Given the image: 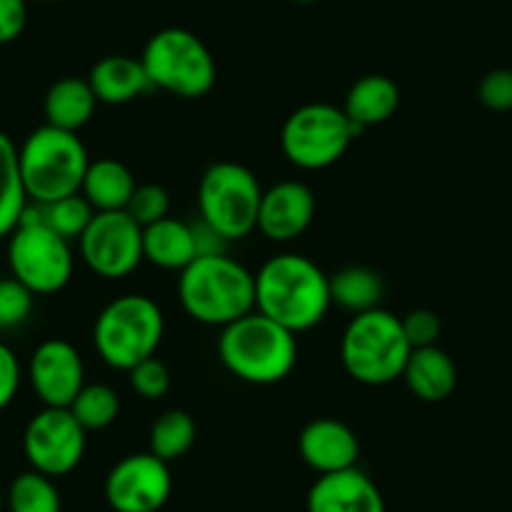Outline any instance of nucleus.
I'll list each match as a JSON object with an SVG mask.
<instances>
[{
  "label": "nucleus",
  "mask_w": 512,
  "mask_h": 512,
  "mask_svg": "<svg viewBox=\"0 0 512 512\" xmlns=\"http://www.w3.org/2000/svg\"><path fill=\"white\" fill-rule=\"evenodd\" d=\"M256 312L292 334L322 324L332 307L329 274L302 254H277L254 274Z\"/></svg>",
  "instance_id": "1"
},
{
  "label": "nucleus",
  "mask_w": 512,
  "mask_h": 512,
  "mask_svg": "<svg viewBox=\"0 0 512 512\" xmlns=\"http://www.w3.org/2000/svg\"><path fill=\"white\" fill-rule=\"evenodd\" d=\"M216 352L231 377L256 387H269L292 374L299 347L297 334L254 309L221 329Z\"/></svg>",
  "instance_id": "2"
},
{
  "label": "nucleus",
  "mask_w": 512,
  "mask_h": 512,
  "mask_svg": "<svg viewBox=\"0 0 512 512\" xmlns=\"http://www.w3.org/2000/svg\"><path fill=\"white\" fill-rule=\"evenodd\" d=\"M179 302L194 322L224 329L254 312V274L226 254L196 256L179 274Z\"/></svg>",
  "instance_id": "3"
},
{
  "label": "nucleus",
  "mask_w": 512,
  "mask_h": 512,
  "mask_svg": "<svg viewBox=\"0 0 512 512\" xmlns=\"http://www.w3.org/2000/svg\"><path fill=\"white\" fill-rule=\"evenodd\" d=\"M23 186L36 204H53L66 196L81 194L86 176L88 151L78 134L43 123L18 146Z\"/></svg>",
  "instance_id": "4"
},
{
  "label": "nucleus",
  "mask_w": 512,
  "mask_h": 512,
  "mask_svg": "<svg viewBox=\"0 0 512 512\" xmlns=\"http://www.w3.org/2000/svg\"><path fill=\"white\" fill-rule=\"evenodd\" d=\"M164 312L146 294H123L101 309L93 324V347L111 369L128 372L156 357L164 339Z\"/></svg>",
  "instance_id": "5"
},
{
  "label": "nucleus",
  "mask_w": 512,
  "mask_h": 512,
  "mask_svg": "<svg viewBox=\"0 0 512 512\" xmlns=\"http://www.w3.org/2000/svg\"><path fill=\"white\" fill-rule=\"evenodd\" d=\"M410 352L400 317L382 307L349 319L339 344L347 374L367 387H384L402 379Z\"/></svg>",
  "instance_id": "6"
},
{
  "label": "nucleus",
  "mask_w": 512,
  "mask_h": 512,
  "mask_svg": "<svg viewBox=\"0 0 512 512\" xmlns=\"http://www.w3.org/2000/svg\"><path fill=\"white\" fill-rule=\"evenodd\" d=\"M151 86L171 96L204 98L216 86V61L206 43L186 28L154 33L141 53Z\"/></svg>",
  "instance_id": "7"
},
{
  "label": "nucleus",
  "mask_w": 512,
  "mask_h": 512,
  "mask_svg": "<svg viewBox=\"0 0 512 512\" xmlns=\"http://www.w3.org/2000/svg\"><path fill=\"white\" fill-rule=\"evenodd\" d=\"M264 189L246 166L219 161L209 166L199 184V214L221 239L239 241L256 229Z\"/></svg>",
  "instance_id": "8"
},
{
  "label": "nucleus",
  "mask_w": 512,
  "mask_h": 512,
  "mask_svg": "<svg viewBox=\"0 0 512 512\" xmlns=\"http://www.w3.org/2000/svg\"><path fill=\"white\" fill-rule=\"evenodd\" d=\"M8 264L13 277L33 294H56L73 277L71 241L48 229L36 206H28L8 236Z\"/></svg>",
  "instance_id": "9"
},
{
  "label": "nucleus",
  "mask_w": 512,
  "mask_h": 512,
  "mask_svg": "<svg viewBox=\"0 0 512 512\" xmlns=\"http://www.w3.org/2000/svg\"><path fill=\"white\" fill-rule=\"evenodd\" d=\"M362 134L347 113L329 103H307L284 121L282 151L289 164L304 171L329 169Z\"/></svg>",
  "instance_id": "10"
},
{
  "label": "nucleus",
  "mask_w": 512,
  "mask_h": 512,
  "mask_svg": "<svg viewBox=\"0 0 512 512\" xmlns=\"http://www.w3.org/2000/svg\"><path fill=\"white\" fill-rule=\"evenodd\" d=\"M78 251L96 277L123 279L144 262V229L126 211H101L78 239Z\"/></svg>",
  "instance_id": "11"
},
{
  "label": "nucleus",
  "mask_w": 512,
  "mask_h": 512,
  "mask_svg": "<svg viewBox=\"0 0 512 512\" xmlns=\"http://www.w3.org/2000/svg\"><path fill=\"white\" fill-rule=\"evenodd\" d=\"M23 452L31 470L63 477L76 470L86 452V430L68 407H43L23 432Z\"/></svg>",
  "instance_id": "12"
},
{
  "label": "nucleus",
  "mask_w": 512,
  "mask_h": 512,
  "mask_svg": "<svg viewBox=\"0 0 512 512\" xmlns=\"http://www.w3.org/2000/svg\"><path fill=\"white\" fill-rule=\"evenodd\" d=\"M171 487L169 462L151 452H136L111 467L103 492L116 512H161L169 502Z\"/></svg>",
  "instance_id": "13"
},
{
  "label": "nucleus",
  "mask_w": 512,
  "mask_h": 512,
  "mask_svg": "<svg viewBox=\"0 0 512 512\" xmlns=\"http://www.w3.org/2000/svg\"><path fill=\"white\" fill-rule=\"evenodd\" d=\"M28 379L43 407H71L86 384L81 352L66 339H46L31 354Z\"/></svg>",
  "instance_id": "14"
},
{
  "label": "nucleus",
  "mask_w": 512,
  "mask_h": 512,
  "mask_svg": "<svg viewBox=\"0 0 512 512\" xmlns=\"http://www.w3.org/2000/svg\"><path fill=\"white\" fill-rule=\"evenodd\" d=\"M314 214H317V199L312 189L302 181H282L269 186L262 194L256 229L269 241L287 244L299 239L312 226Z\"/></svg>",
  "instance_id": "15"
},
{
  "label": "nucleus",
  "mask_w": 512,
  "mask_h": 512,
  "mask_svg": "<svg viewBox=\"0 0 512 512\" xmlns=\"http://www.w3.org/2000/svg\"><path fill=\"white\" fill-rule=\"evenodd\" d=\"M297 447L302 460L317 475L349 470V467H357L359 460V440L352 427L332 417H319L309 422L299 435Z\"/></svg>",
  "instance_id": "16"
},
{
  "label": "nucleus",
  "mask_w": 512,
  "mask_h": 512,
  "mask_svg": "<svg viewBox=\"0 0 512 512\" xmlns=\"http://www.w3.org/2000/svg\"><path fill=\"white\" fill-rule=\"evenodd\" d=\"M307 512H387L379 487L357 467L319 475L307 495Z\"/></svg>",
  "instance_id": "17"
},
{
  "label": "nucleus",
  "mask_w": 512,
  "mask_h": 512,
  "mask_svg": "<svg viewBox=\"0 0 512 512\" xmlns=\"http://www.w3.org/2000/svg\"><path fill=\"white\" fill-rule=\"evenodd\" d=\"M88 86L98 103L106 106H123V103L136 101L151 91V81L146 76V68L141 58L131 56H106L93 63L88 73Z\"/></svg>",
  "instance_id": "18"
},
{
  "label": "nucleus",
  "mask_w": 512,
  "mask_h": 512,
  "mask_svg": "<svg viewBox=\"0 0 512 512\" xmlns=\"http://www.w3.org/2000/svg\"><path fill=\"white\" fill-rule=\"evenodd\" d=\"M407 390L422 402H445L457 387V367L445 349L422 347L412 349L407 357L405 369H402Z\"/></svg>",
  "instance_id": "19"
},
{
  "label": "nucleus",
  "mask_w": 512,
  "mask_h": 512,
  "mask_svg": "<svg viewBox=\"0 0 512 512\" xmlns=\"http://www.w3.org/2000/svg\"><path fill=\"white\" fill-rule=\"evenodd\" d=\"M199 256L194 226L166 216L144 229V262L166 272H184Z\"/></svg>",
  "instance_id": "20"
},
{
  "label": "nucleus",
  "mask_w": 512,
  "mask_h": 512,
  "mask_svg": "<svg viewBox=\"0 0 512 512\" xmlns=\"http://www.w3.org/2000/svg\"><path fill=\"white\" fill-rule=\"evenodd\" d=\"M397 108H400V88H397V83L392 78L372 73V76H364L357 83H352L347 98H344L342 111L347 113V118L359 131H364L369 126L390 121Z\"/></svg>",
  "instance_id": "21"
},
{
  "label": "nucleus",
  "mask_w": 512,
  "mask_h": 512,
  "mask_svg": "<svg viewBox=\"0 0 512 512\" xmlns=\"http://www.w3.org/2000/svg\"><path fill=\"white\" fill-rule=\"evenodd\" d=\"M96 106L98 101L88 81L76 76L56 81L48 88L46 98H43V113H46L48 126L61 128V131H68V134H78L93 118Z\"/></svg>",
  "instance_id": "22"
},
{
  "label": "nucleus",
  "mask_w": 512,
  "mask_h": 512,
  "mask_svg": "<svg viewBox=\"0 0 512 512\" xmlns=\"http://www.w3.org/2000/svg\"><path fill=\"white\" fill-rule=\"evenodd\" d=\"M136 179L126 164L116 159L91 161L83 176L81 194L96 214L101 211H126L128 201L136 191Z\"/></svg>",
  "instance_id": "23"
},
{
  "label": "nucleus",
  "mask_w": 512,
  "mask_h": 512,
  "mask_svg": "<svg viewBox=\"0 0 512 512\" xmlns=\"http://www.w3.org/2000/svg\"><path fill=\"white\" fill-rule=\"evenodd\" d=\"M329 297H332V304L357 317V314L379 309L384 282L369 267H344L329 274Z\"/></svg>",
  "instance_id": "24"
},
{
  "label": "nucleus",
  "mask_w": 512,
  "mask_h": 512,
  "mask_svg": "<svg viewBox=\"0 0 512 512\" xmlns=\"http://www.w3.org/2000/svg\"><path fill=\"white\" fill-rule=\"evenodd\" d=\"M28 209V194L23 186L18 146L11 136L0 131V239H6L21 224Z\"/></svg>",
  "instance_id": "25"
},
{
  "label": "nucleus",
  "mask_w": 512,
  "mask_h": 512,
  "mask_svg": "<svg viewBox=\"0 0 512 512\" xmlns=\"http://www.w3.org/2000/svg\"><path fill=\"white\" fill-rule=\"evenodd\" d=\"M196 442V422L186 410H166L151 425L149 452L164 462L184 457Z\"/></svg>",
  "instance_id": "26"
},
{
  "label": "nucleus",
  "mask_w": 512,
  "mask_h": 512,
  "mask_svg": "<svg viewBox=\"0 0 512 512\" xmlns=\"http://www.w3.org/2000/svg\"><path fill=\"white\" fill-rule=\"evenodd\" d=\"M6 502L11 512H61V492L53 477L36 470L21 472L11 482Z\"/></svg>",
  "instance_id": "27"
},
{
  "label": "nucleus",
  "mask_w": 512,
  "mask_h": 512,
  "mask_svg": "<svg viewBox=\"0 0 512 512\" xmlns=\"http://www.w3.org/2000/svg\"><path fill=\"white\" fill-rule=\"evenodd\" d=\"M68 410H71V415L76 417L83 430L98 432L106 430L118 420L121 400H118L116 390H111L108 384H83V390L78 392Z\"/></svg>",
  "instance_id": "28"
},
{
  "label": "nucleus",
  "mask_w": 512,
  "mask_h": 512,
  "mask_svg": "<svg viewBox=\"0 0 512 512\" xmlns=\"http://www.w3.org/2000/svg\"><path fill=\"white\" fill-rule=\"evenodd\" d=\"M36 209L43 224L66 241L81 239L83 231L88 229V224L96 216V211H93V206L88 204L83 194L66 196V199H58L53 204H36Z\"/></svg>",
  "instance_id": "29"
},
{
  "label": "nucleus",
  "mask_w": 512,
  "mask_h": 512,
  "mask_svg": "<svg viewBox=\"0 0 512 512\" xmlns=\"http://www.w3.org/2000/svg\"><path fill=\"white\" fill-rule=\"evenodd\" d=\"M171 211V199H169V191L159 184H141L136 186L134 196L128 201L126 206V214L146 229V226L156 224V221L166 219Z\"/></svg>",
  "instance_id": "30"
},
{
  "label": "nucleus",
  "mask_w": 512,
  "mask_h": 512,
  "mask_svg": "<svg viewBox=\"0 0 512 512\" xmlns=\"http://www.w3.org/2000/svg\"><path fill=\"white\" fill-rule=\"evenodd\" d=\"M128 382H131V390L144 400H161L171 390V372L161 359L151 357L136 364L134 369H128Z\"/></svg>",
  "instance_id": "31"
},
{
  "label": "nucleus",
  "mask_w": 512,
  "mask_h": 512,
  "mask_svg": "<svg viewBox=\"0 0 512 512\" xmlns=\"http://www.w3.org/2000/svg\"><path fill=\"white\" fill-rule=\"evenodd\" d=\"M33 297L36 294L16 277L0 279V329H13L26 322L33 312Z\"/></svg>",
  "instance_id": "32"
},
{
  "label": "nucleus",
  "mask_w": 512,
  "mask_h": 512,
  "mask_svg": "<svg viewBox=\"0 0 512 512\" xmlns=\"http://www.w3.org/2000/svg\"><path fill=\"white\" fill-rule=\"evenodd\" d=\"M477 101L497 113L512 111V68H495L485 73L477 86Z\"/></svg>",
  "instance_id": "33"
},
{
  "label": "nucleus",
  "mask_w": 512,
  "mask_h": 512,
  "mask_svg": "<svg viewBox=\"0 0 512 512\" xmlns=\"http://www.w3.org/2000/svg\"><path fill=\"white\" fill-rule=\"evenodd\" d=\"M400 322L402 332H405L412 349L435 347L437 339H440L442 322L437 317V312H432V309H412L410 314L400 317Z\"/></svg>",
  "instance_id": "34"
},
{
  "label": "nucleus",
  "mask_w": 512,
  "mask_h": 512,
  "mask_svg": "<svg viewBox=\"0 0 512 512\" xmlns=\"http://www.w3.org/2000/svg\"><path fill=\"white\" fill-rule=\"evenodd\" d=\"M21 390V362L8 344L0 342V412L16 400Z\"/></svg>",
  "instance_id": "35"
},
{
  "label": "nucleus",
  "mask_w": 512,
  "mask_h": 512,
  "mask_svg": "<svg viewBox=\"0 0 512 512\" xmlns=\"http://www.w3.org/2000/svg\"><path fill=\"white\" fill-rule=\"evenodd\" d=\"M28 26V0H0V46L18 41Z\"/></svg>",
  "instance_id": "36"
},
{
  "label": "nucleus",
  "mask_w": 512,
  "mask_h": 512,
  "mask_svg": "<svg viewBox=\"0 0 512 512\" xmlns=\"http://www.w3.org/2000/svg\"><path fill=\"white\" fill-rule=\"evenodd\" d=\"M294 3H304V6H309V3H319V0H294Z\"/></svg>",
  "instance_id": "37"
},
{
  "label": "nucleus",
  "mask_w": 512,
  "mask_h": 512,
  "mask_svg": "<svg viewBox=\"0 0 512 512\" xmlns=\"http://www.w3.org/2000/svg\"><path fill=\"white\" fill-rule=\"evenodd\" d=\"M36 3H58V0H36Z\"/></svg>",
  "instance_id": "38"
},
{
  "label": "nucleus",
  "mask_w": 512,
  "mask_h": 512,
  "mask_svg": "<svg viewBox=\"0 0 512 512\" xmlns=\"http://www.w3.org/2000/svg\"><path fill=\"white\" fill-rule=\"evenodd\" d=\"M0 512H3V495H0Z\"/></svg>",
  "instance_id": "39"
}]
</instances>
